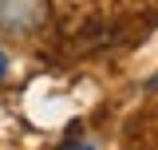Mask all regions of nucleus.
I'll use <instances>...</instances> for the list:
<instances>
[{
	"label": "nucleus",
	"mask_w": 158,
	"mask_h": 150,
	"mask_svg": "<svg viewBox=\"0 0 158 150\" xmlns=\"http://www.w3.org/2000/svg\"><path fill=\"white\" fill-rule=\"evenodd\" d=\"M8 71V56H4V52H0V75Z\"/></svg>",
	"instance_id": "obj_2"
},
{
	"label": "nucleus",
	"mask_w": 158,
	"mask_h": 150,
	"mask_svg": "<svg viewBox=\"0 0 158 150\" xmlns=\"http://www.w3.org/2000/svg\"><path fill=\"white\" fill-rule=\"evenodd\" d=\"M63 150H95V146H91V142H67Z\"/></svg>",
	"instance_id": "obj_1"
}]
</instances>
